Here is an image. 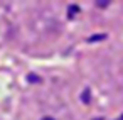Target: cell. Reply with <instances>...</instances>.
<instances>
[{
    "label": "cell",
    "instance_id": "obj_5",
    "mask_svg": "<svg viewBox=\"0 0 123 120\" xmlns=\"http://www.w3.org/2000/svg\"><path fill=\"white\" fill-rule=\"evenodd\" d=\"M98 7H108V2H96Z\"/></svg>",
    "mask_w": 123,
    "mask_h": 120
},
{
    "label": "cell",
    "instance_id": "obj_3",
    "mask_svg": "<svg viewBox=\"0 0 123 120\" xmlns=\"http://www.w3.org/2000/svg\"><path fill=\"white\" fill-rule=\"evenodd\" d=\"M81 98H83V101H84V103H89V88H86V90H84V93H83V96H81Z\"/></svg>",
    "mask_w": 123,
    "mask_h": 120
},
{
    "label": "cell",
    "instance_id": "obj_7",
    "mask_svg": "<svg viewBox=\"0 0 123 120\" xmlns=\"http://www.w3.org/2000/svg\"><path fill=\"white\" fill-rule=\"evenodd\" d=\"M118 120H123V115H121V117H120V118H118Z\"/></svg>",
    "mask_w": 123,
    "mask_h": 120
},
{
    "label": "cell",
    "instance_id": "obj_1",
    "mask_svg": "<svg viewBox=\"0 0 123 120\" xmlns=\"http://www.w3.org/2000/svg\"><path fill=\"white\" fill-rule=\"evenodd\" d=\"M105 37H106V34H96V36L89 37V39H88V42H94V41H103Z\"/></svg>",
    "mask_w": 123,
    "mask_h": 120
},
{
    "label": "cell",
    "instance_id": "obj_8",
    "mask_svg": "<svg viewBox=\"0 0 123 120\" xmlns=\"http://www.w3.org/2000/svg\"><path fill=\"white\" fill-rule=\"evenodd\" d=\"M94 120H101V118H94Z\"/></svg>",
    "mask_w": 123,
    "mask_h": 120
},
{
    "label": "cell",
    "instance_id": "obj_4",
    "mask_svg": "<svg viewBox=\"0 0 123 120\" xmlns=\"http://www.w3.org/2000/svg\"><path fill=\"white\" fill-rule=\"evenodd\" d=\"M71 10H69V14H74V12H78L79 10V7H76V5H73V7H69Z\"/></svg>",
    "mask_w": 123,
    "mask_h": 120
},
{
    "label": "cell",
    "instance_id": "obj_2",
    "mask_svg": "<svg viewBox=\"0 0 123 120\" xmlns=\"http://www.w3.org/2000/svg\"><path fill=\"white\" fill-rule=\"evenodd\" d=\"M27 80H29L31 83H41V81H42V80H41L37 74H34V73H31V74L27 76Z\"/></svg>",
    "mask_w": 123,
    "mask_h": 120
},
{
    "label": "cell",
    "instance_id": "obj_6",
    "mask_svg": "<svg viewBox=\"0 0 123 120\" xmlns=\"http://www.w3.org/2000/svg\"><path fill=\"white\" fill-rule=\"evenodd\" d=\"M42 120H54V118H51V117H44Z\"/></svg>",
    "mask_w": 123,
    "mask_h": 120
}]
</instances>
